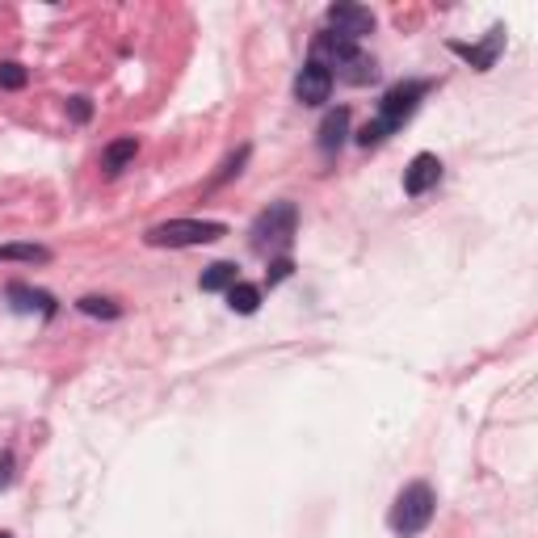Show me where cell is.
Segmentation results:
<instances>
[{"label":"cell","instance_id":"1","mask_svg":"<svg viewBox=\"0 0 538 538\" xmlns=\"http://www.w3.org/2000/svg\"><path fill=\"white\" fill-rule=\"evenodd\" d=\"M433 89V80H396L387 93H383L379 101V114L366 123L358 135H353V143L358 147H379V143H387L396 131H404V123H408L412 114L421 110V101H425V93Z\"/></svg>","mask_w":538,"mask_h":538},{"label":"cell","instance_id":"2","mask_svg":"<svg viewBox=\"0 0 538 538\" xmlns=\"http://www.w3.org/2000/svg\"><path fill=\"white\" fill-rule=\"evenodd\" d=\"M433 513H438V492L429 488L425 479H412V484H404V488L396 492V501H392L387 530L396 538H416L429 530Z\"/></svg>","mask_w":538,"mask_h":538},{"label":"cell","instance_id":"3","mask_svg":"<svg viewBox=\"0 0 538 538\" xmlns=\"http://www.w3.org/2000/svg\"><path fill=\"white\" fill-rule=\"evenodd\" d=\"M295 232H299V206L295 202H269L261 215L249 227V244L257 253H278L286 257V249L295 244Z\"/></svg>","mask_w":538,"mask_h":538},{"label":"cell","instance_id":"4","mask_svg":"<svg viewBox=\"0 0 538 538\" xmlns=\"http://www.w3.org/2000/svg\"><path fill=\"white\" fill-rule=\"evenodd\" d=\"M227 236V223L219 219H164L143 232L147 249H198V244H215Z\"/></svg>","mask_w":538,"mask_h":538},{"label":"cell","instance_id":"5","mask_svg":"<svg viewBox=\"0 0 538 538\" xmlns=\"http://www.w3.org/2000/svg\"><path fill=\"white\" fill-rule=\"evenodd\" d=\"M333 84H336V76L328 67L320 64V59H307V64L295 72V101H299V106H324V101L333 97Z\"/></svg>","mask_w":538,"mask_h":538},{"label":"cell","instance_id":"6","mask_svg":"<svg viewBox=\"0 0 538 538\" xmlns=\"http://www.w3.org/2000/svg\"><path fill=\"white\" fill-rule=\"evenodd\" d=\"M375 13L366 9V4H349V0H341V4H333L328 9V30L341 34V38H349V43H362L366 34H375Z\"/></svg>","mask_w":538,"mask_h":538},{"label":"cell","instance_id":"7","mask_svg":"<svg viewBox=\"0 0 538 538\" xmlns=\"http://www.w3.org/2000/svg\"><path fill=\"white\" fill-rule=\"evenodd\" d=\"M438 181H442V160L433 156V152H416L408 160V169H404V194L408 198H425Z\"/></svg>","mask_w":538,"mask_h":538},{"label":"cell","instance_id":"8","mask_svg":"<svg viewBox=\"0 0 538 538\" xmlns=\"http://www.w3.org/2000/svg\"><path fill=\"white\" fill-rule=\"evenodd\" d=\"M4 295H9V303H13V312H21V316H59V303H55V295H47V290H38V286H26V282H9L4 286Z\"/></svg>","mask_w":538,"mask_h":538},{"label":"cell","instance_id":"9","mask_svg":"<svg viewBox=\"0 0 538 538\" xmlns=\"http://www.w3.org/2000/svg\"><path fill=\"white\" fill-rule=\"evenodd\" d=\"M446 47L455 51L459 59H467L475 72H492V67H496V55L505 51V30H501V26H492L488 38H484L479 47H467V43H446Z\"/></svg>","mask_w":538,"mask_h":538},{"label":"cell","instance_id":"10","mask_svg":"<svg viewBox=\"0 0 538 538\" xmlns=\"http://www.w3.org/2000/svg\"><path fill=\"white\" fill-rule=\"evenodd\" d=\"M349 139V106H336V110L324 114V123H320L316 131V147L324 152V156H336L341 147H345Z\"/></svg>","mask_w":538,"mask_h":538},{"label":"cell","instance_id":"11","mask_svg":"<svg viewBox=\"0 0 538 538\" xmlns=\"http://www.w3.org/2000/svg\"><path fill=\"white\" fill-rule=\"evenodd\" d=\"M135 156H139V139H135V135L110 139L106 143V152H101V169H106V177H118Z\"/></svg>","mask_w":538,"mask_h":538},{"label":"cell","instance_id":"12","mask_svg":"<svg viewBox=\"0 0 538 538\" xmlns=\"http://www.w3.org/2000/svg\"><path fill=\"white\" fill-rule=\"evenodd\" d=\"M236 282H240V265H236V261H215V265L202 269L198 290H206V295H227Z\"/></svg>","mask_w":538,"mask_h":538},{"label":"cell","instance_id":"13","mask_svg":"<svg viewBox=\"0 0 538 538\" xmlns=\"http://www.w3.org/2000/svg\"><path fill=\"white\" fill-rule=\"evenodd\" d=\"M333 76H336V80H345V84H370V80L379 76V64H375V59L366 55V51H353V55H349L345 64L336 67Z\"/></svg>","mask_w":538,"mask_h":538},{"label":"cell","instance_id":"14","mask_svg":"<svg viewBox=\"0 0 538 538\" xmlns=\"http://www.w3.org/2000/svg\"><path fill=\"white\" fill-rule=\"evenodd\" d=\"M227 307L236 312V316H253L257 307H261V286L253 282H236L227 290Z\"/></svg>","mask_w":538,"mask_h":538},{"label":"cell","instance_id":"15","mask_svg":"<svg viewBox=\"0 0 538 538\" xmlns=\"http://www.w3.org/2000/svg\"><path fill=\"white\" fill-rule=\"evenodd\" d=\"M0 261H21V265H47L51 249L43 244H0Z\"/></svg>","mask_w":538,"mask_h":538},{"label":"cell","instance_id":"16","mask_svg":"<svg viewBox=\"0 0 538 538\" xmlns=\"http://www.w3.org/2000/svg\"><path fill=\"white\" fill-rule=\"evenodd\" d=\"M76 312L80 316H93V320H118L123 316V307L114 299H101V295H84V299H76Z\"/></svg>","mask_w":538,"mask_h":538},{"label":"cell","instance_id":"17","mask_svg":"<svg viewBox=\"0 0 538 538\" xmlns=\"http://www.w3.org/2000/svg\"><path fill=\"white\" fill-rule=\"evenodd\" d=\"M30 84V67L26 64H17V59H4L0 64V89L4 93H17V89H26Z\"/></svg>","mask_w":538,"mask_h":538},{"label":"cell","instance_id":"18","mask_svg":"<svg viewBox=\"0 0 538 538\" xmlns=\"http://www.w3.org/2000/svg\"><path fill=\"white\" fill-rule=\"evenodd\" d=\"M249 152H253V147L244 143V147H236V156H227V160H223V169H219L215 177H210V190H219V186H227L232 177H240V169H244V160H249Z\"/></svg>","mask_w":538,"mask_h":538},{"label":"cell","instance_id":"19","mask_svg":"<svg viewBox=\"0 0 538 538\" xmlns=\"http://www.w3.org/2000/svg\"><path fill=\"white\" fill-rule=\"evenodd\" d=\"M290 273H295V261H290V257H273V261H269V269H265V286L286 282Z\"/></svg>","mask_w":538,"mask_h":538},{"label":"cell","instance_id":"20","mask_svg":"<svg viewBox=\"0 0 538 538\" xmlns=\"http://www.w3.org/2000/svg\"><path fill=\"white\" fill-rule=\"evenodd\" d=\"M67 118H72V123H80V127H84V123H89V118H93V101H89V97H84V93L67 97Z\"/></svg>","mask_w":538,"mask_h":538},{"label":"cell","instance_id":"21","mask_svg":"<svg viewBox=\"0 0 538 538\" xmlns=\"http://www.w3.org/2000/svg\"><path fill=\"white\" fill-rule=\"evenodd\" d=\"M13 484V450H0V492Z\"/></svg>","mask_w":538,"mask_h":538},{"label":"cell","instance_id":"22","mask_svg":"<svg viewBox=\"0 0 538 538\" xmlns=\"http://www.w3.org/2000/svg\"><path fill=\"white\" fill-rule=\"evenodd\" d=\"M0 538H13V534H4V530H0Z\"/></svg>","mask_w":538,"mask_h":538}]
</instances>
